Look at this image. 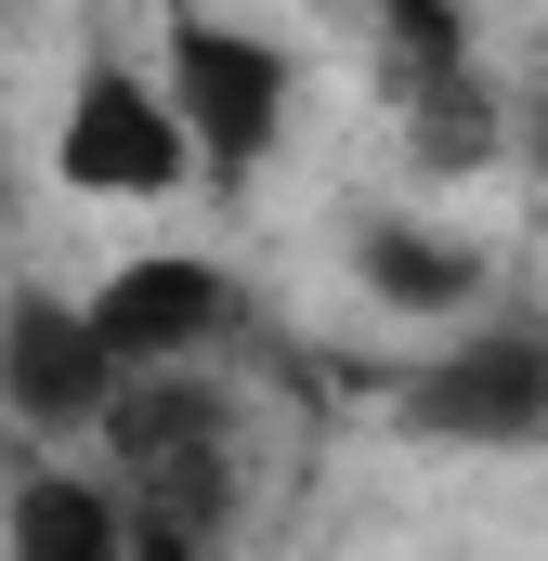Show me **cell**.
Returning <instances> with one entry per match:
<instances>
[{
  "mask_svg": "<svg viewBox=\"0 0 548 561\" xmlns=\"http://www.w3.org/2000/svg\"><path fill=\"white\" fill-rule=\"evenodd\" d=\"M392 405H406L418 444L523 457V444H548V327H536V313H457L444 353L418 366Z\"/></svg>",
  "mask_w": 548,
  "mask_h": 561,
  "instance_id": "cell-1",
  "label": "cell"
},
{
  "mask_svg": "<svg viewBox=\"0 0 548 561\" xmlns=\"http://www.w3.org/2000/svg\"><path fill=\"white\" fill-rule=\"evenodd\" d=\"M118 392H132V366H118V340H105V313H92V287L66 300V287H13L0 300V405L26 444H79V431L118 419Z\"/></svg>",
  "mask_w": 548,
  "mask_h": 561,
  "instance_id": "cell-2",
  "label": "cell"
},
{
  "mask_svg": "<svg viewBox=\"0 0 548 561\" xmlns=\"http://www.w3.org/2000/svg\"><path fill=\"white\" fill-rule=\"evenodd\" d=\"M53 170H66V196H118V209H144V196H183L209 157H196V131H183L170 79L92 53L79 92H66V118H53Z\"/></svg>",
  "mask_w": 548,
  "mask_h": 561,
  "instance_id": "cell-3",
  "label": "cell"
},
{
  "mask_svg": "<svg viewBox=\"0 0 548 561\" xmlns=\"http://www.w3.org/2000/svg\"><path fill=\"white\" fill-rule=\"evenodd\" d=\"M170 105H183L196 157L236 183V170H262V157H274V131H287V53H274L262 26L170 13Z\"/></svg>",
  "mask_w": 548,
  "mask_h": 561,
  "instance_id": "cell-4",
  "label": "cell"
},
{
  "mask_svg": "<svg viewBox=\"0 0 548 561\" xmlns=\"http://www.w3.org/2000/svg\"><path fill=\"white\" fill-rule=\"evenodd\" d=\"M92 313H105L118 366H196V353L236 327V275H222L209 249H132L118 275L92 287Z\"/></svg>",
  "mask_w": 548,
  "mask_h": 561,
  "instance_id": "cell-5",
  "label": "cell"
},
{
  "mask_svg": "<svg viewBox=\"0 0 548 561\" xmlns=\"http://www.w3.org/2000/svg\"><path fill=\"white\" fill-rule=\"evenodd\" d=\"M0 536H13L26 561H118V549H144V510L118 496V483H79L66 457H39V470L13 483Z\"/></svg>",
  "mask_w": 548,
  "mask_h": 561,
  "instance_id": "cell-6",
  "label": "cell"
},
{
  "mask_svg": "<svg viewBox=\"0 0 548 561\" xmlns=\"http://www.w3.org/2000/svg\"><path fill=\"white\" fill-rule=\"evenodd\" d=\"M353 275L379 287L392 313H418V327H457V313H483V249H457L444 222H366Z\"/></svg>",
  "mask_w": 548,
  "mask_h": 561,
  "instance_id": "cell-7",
  "label": "cell"
}]
</instances>
